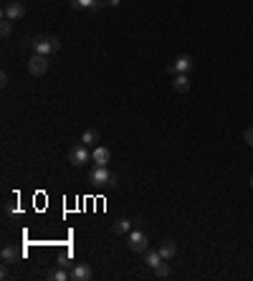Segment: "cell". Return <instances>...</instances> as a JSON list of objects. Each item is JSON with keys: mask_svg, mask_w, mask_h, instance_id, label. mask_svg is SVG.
<instances>
[{"mask_svg": "<svg viewBox=\"0 0 253 281\" xmlns=\"http://www.w3.org/2000/svg\"><path fill=\"white\" fill-rule=\"evenodd\" d=\"M31 48H33V53L51 56V53H56L61 48V41L56 36H36V38H31Z\"/></svg>", "mask_w": 253, "mask_h": 281, "instance_id": "6da1fadb", "label": "cell"}, {"mask_svg": "<svg viewBox=\"0 0 253 281\" xmlns=\"http://www.w3.org/2000/svg\"><path fill=\"white\" fill-rule=\"evenodd\" d=\"M89 180L94 185H116V177L107 170V165H96L92 172H89Z\"/></svg>", "mask_w": 253, "mask_h": 281, "instance_id": "7a4b0ae2", "label": "cell"}, {"mask_svg": "<svg viewBox=\"0 0 253 281\" xmlns=\"http://www.w3.org/2000/svg\"><path fill=\"white\" fill-rule=\"evenodd\" d=\"M92 160V152H89V147L86 144H76V147H71V152H69V162L71 165H76V167H81V165H86V162Z\"/></svg>", "mask_w": 253, "mask_h": 281, "instance_id": "3957f363", "label": "cell"}, {"mask_svg": "<svg viewBox=\"0 0 253 281\" xmlns=\"http://www.w3.org/2000/svg\"><path fill=\"white\" fill-rule=\"evenodd\" d=\"M147 248H150V238H147L142 231H129V251H135V254H144Z\"/></svg>", "mask_w": 253, "mask_h": 281, "instance_id": "277c9868", "label": "cell"}, {"mask_svg": "<svg viewBox=\"0 0 253 281\" xmlns=\"http://www.w3.org/2000/svg\"><path fill=\"white\" fill-rule=\"evenodd\" d=\"M28 71H31L33 76H43V73L48 71V56L33 53V56H31V61H28Z\"/></svg>", "mask_w": 253, "mask_h": 281, "instance_id": "5b68a950", "label": "cell"}, {"mask_svg": "<svg viewBox=\"0 0 253 281\" xmlns=\"http://www.w3.org/2000/svg\"><path fill=\"white\" fill-rule=\"evenodd\" d=\"M25 16V8L21 0H8L3 5V18H10V21H21Z\"/></svg>", "mask_w": 253, "mask_h": 281, "instance_id": "8992f818", "label": "cell"}, {"mask_svg": "<svg viewBox=\"0 0 253 281\" xmlns=\"http://www.w3.org/2000/svg\"><path fill=\"white\" fill-rule=\"evenodd\" d=\"M192 66H195V61H192V56L183 53V56H177L175 61L170 64V73H187Z\"/></svg>", "mask_w": 253, "mask_h": 281, "instance_id": "52a82bcc", "label": "cell"}, {"mask_svg": "<svg viewBox=\"0 0 253 281\" xmlns=\"http://www.w3.org/2000/svg\"><path fill=\"white\" fill-rule=\"evenodd\" d=\"M69 276H71V281H92L94 271H92V266H86V263H73Z\"/></svg>", "mask_w": 253, "mask_h": 281, "instance_id": "ba28073f", "label": "cell"}, {"mask_svg": "<svg viewBox=\"0 0 253 281\" xmlns=\"http://www.w3.org/2000/svg\"><path fill=\"white\" fill-rule=\"evenodd\" d=\"M92 160L96 162V165H109V160H112V150H109V147H94Z\"/></svg>", "mask_w": 253, "mask_h": 281, "instance_id": "9c48e42d", "label": "cell"}, {"mask_svg": "<svg viewBox=\"0 0 253 281\" xmlns=\"http://www.w3.org/2000/svg\"><path fill=\"white\" fill-rule=\"evenodd\" d=\"M172 86H175V92H180V94L190 92V76H187V73H175Z\"/></svg>", "mask_w": 253, "mask_h": 281, "instance_id": "30bf717a", "label": "cell"}, {"mask_svg": "<svg viewBox=\"0 0 253 281\" xmlns=\"http://www.w3.org/2000/svg\"><path fill=\"white\" fill-rule=\"evenodd\" d=\"M160 254H162V258H165V261H172V258L177 256V243L165 241V243L160 246Z\"/></svg>", "mask_w": 253, "mask_h": 281, "instance_id": "8fae6325", "label": "cell"}, {"mask_svg": "<svg viewBox=\"0 0 253 281\" xmlns=\"http://www.w3.org/2000/svg\"><path fill=\"white\" fill-rule=\"evenodd\" d=\"M162 261H165V258H162L160 251H150V248L144 251V263L150 266V269H155V266H157V263H162Z\"/></svg>", "mask_w": 253, "mask_h": 281, "instance_id": "7c38bea8", "label": "cell"}, {"mask_svg": "<svg viewBox=\"0 0 253 281\" xmlns=\"http://www.w3.org/2000/svg\"><path fill=\"white\" fill-rule=\"evenodd\" d=\"M18 256H21V254L16 251V246H5V248H3V254H0V258H3L5 266H8V263H16Z\"/></svg>", "mask_w": 253, "mask_h": 281, "instance_id": "4fadbf2b", "label": "cell"}, {"mask_svg": "<svg viewBox=\"0 0 253 281\" xmlns=\"http://www.w3.org/2000/svg\"><path fill=\"white\" fill-rule=\"evenodd\" d=\"M96 142H99V132L96 129H86L84 135H81V144H86V147H92Z\"/></svg>", "mask_w": 253, "mask_h": 281, "instance_id": "5bb4252c", "label": "cell"}, {"mask_svg": "<svg viewBox=\"0 0 253 281\" xmlns=\"http://www.w3.org/2000/svg\"><path fill=\"white\" fill-rule=\"evenodd\" d=\"M112 231H114L116 235H119V233H129V231H132V220H127V218H119L116 223L112 226Z\"/></svg>", "mask_w": 253, "mask_h": 281, "instance_id": "9a60e30c", "label": "cell"}, {"mask_svg": "<svg viewBox=\"0 0 253 281\" xmlns=\"http://www.w3.org/2000/svg\"><path fill=\"white\" fill-rule=\"evenodd\" d=\"M48 279H51V281H66V279H71V276H69L64 269H51V271H48Z\"/></svg>", "mask_w": 253, "mask_h": 281, "instance_id": "2e32d148", "label": "cell"}, {"mask_svg": "<svg viewBox=\"0 0 253 281\" xmlns=\"http://www.w3.org/2000/svg\"><path fill=\"white\" fill-rule=\"evenodd\" d=\"M10 33H13V21H10V18H3V23H0V36L8 38Z\"/></svg>", "mask_w": 253, "mask_h": 281, "instance_id": "e0dca14e", "label": "cell"}, {"mask_svg": "<svg viewBox=\"0 0 253 281\" xmlns=\"http://www.w3.org/2000/svg\"><path fill=\"white\" fill-rule=\"evenodd\" d=\"M155 274H157L160 279H167V276H170V263H165V261L157 263V266H155Z\"/></svg>", "mask_w": 253, "mask_h": 281, "instance_id": "ac0fdd59", "label": "cell"}, {"mask_svg": "<svg viewBox=\"0 0 253 281\" xmlns=\"http://www.w3.org/2000/svg\"><path fill=\"white\" fill-rule=\"evenodd\" d=\"M243 140H246V142H248V144L253 147V127H248V129H246V135H243Z\"/></svg>", "mask_w": 253, "mask_h": 281, "instance_id": "d6986e66", "label": "cell"}, {"mask_svg": "<svg viewBox=\"0 0 253 281\" xmlns=\"http://www.w3.org/2000/svg\"><path fill=\"white\" fill-rule=\"evenodd\" d=\"M18 208H16V205H13V203H5V213H16Z\"/></svg>", "mask_w": 253, "mask_h": 281, "instance_id": "ffe728a7", "label": "cell"}, {"mask_svg": "<svg viewBox=\"0 0 253 281\" xmlns=\"http://www.w3.org/2000/svg\"><path fill=\"white\" fill-rule=\"evenodd\" d=\"M104 3H107V5H109V8H116V5H119V3H122V0H104Z\"/></svg>", "mask_w": 253, "mask_h": 281, "instance_id": "44dd1931", "label": "cell"}, {"mask_svg": "<svg viewBox=\"0 0 253 281\" xmlns=\"http://www.w3.org/2000/svg\"><path fill=\"white\" fill-rule=\"evenodd\" d=\"M0 84H3V86H8V73H5V71L0 73Z\"/></svg>", "mask_w": 253, "mask_h": 281, "instance_id": "7402d4cb", "label": "cell"}, {"mask_svg": "<svg viewBox=\"0 0 253 281\" xmlns=\"http://www.w3.org/2000/svg\"><path fill=\"white\" fill-rule=\"evenodd\" d=\"M69 5H71V8H76V5H79V0H69Z\"/></svg>", "mask_w": 253, "mask_h": 281, "instance_id": "603a6c76", "label": "cell"}, {"mask_svg": "<svg viewBox=\"0 0 253 281\" xmlns=\"http://www.w3.org/2000/svg\"><path fill=\"white\" fill-rule=\"evenodd\" d=\"M251 187H253V177H251Z\"/></svg>", "mask_w": 253, "mask_h": 281, "instance_id": "cb8c5ba5", "label": "cell"}]
</instances>
